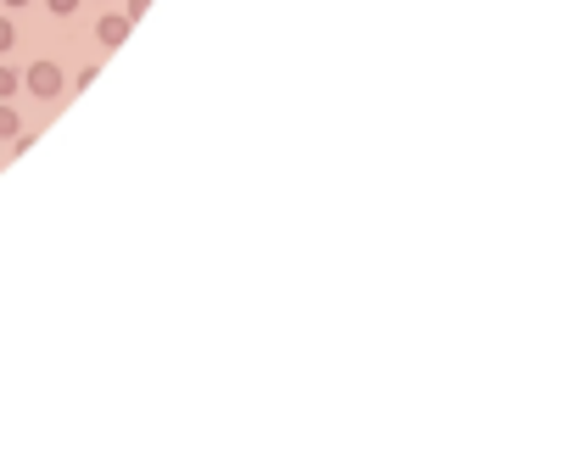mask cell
<instances>
[{"instance_id": "cell-1", "label": "cell", "mask_w": 576, "mask_h": 475, "mask_svg": "<svg viewBox=\"0 0 576 475\" xmlns=\"http://www.w3.org/2000/svg\"><path fill=\"white\" fill-rule=\"evenodd\" d=\"M51 7H57V12H73V0H51Z\"/></svg>"}]
</instances>
